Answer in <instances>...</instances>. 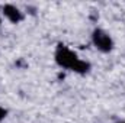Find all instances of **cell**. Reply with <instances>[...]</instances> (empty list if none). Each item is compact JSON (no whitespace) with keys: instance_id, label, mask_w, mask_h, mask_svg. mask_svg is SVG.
<instances>
[{"instance_id":"cell-1","label":"cell","mask_w":125,"mask_h":123,"mask_svg":"<svg viewBox=\"0 0 125 123\" xmlns=\"http://www.w3.org/2000/svg\"><path fill=\"white\" fill-rule=\"evenodd\" d=\"M54 58H55V62L60 67L71 70V71L79 72V74H86L90 70V64L89 62L80 60L76 52H73L71 49H68L64 45H58V48L55 49Z\"/></svg>"},{"instance_id":"cell-2","label":"cell","mask_w":125,"mask_h":123,"mask_svg":"<svg viewBox=\"0 0 125 123\" xmlns=\"http://www.w3.org/2000/svg\"><path fill=\"white\" fill-rule=\"evenodd\" d=\"M92 41L96 49H99L100 52H111L114 49V41L111 38L109 33L103 31V29H94L92 33Z\"/></svg>"},{"instance_id":"cell-3","label":"cell","mask_w":125,"mask_h":123,"mask_svg":"<svg viewBox=\"0 0 125 123\" xmlns=\"http://www.w3.org/2000/svg\"><path fill=\"white\" fill-rule=\"evenodd\" d=\"M3 13H4V16H6L12 23H19V22L23 19L22 12H21L16 6H13V4H4V6H3Z\"/></svg>"},{"instance_id":"cell-4","label":"cell","mask_w":125,"mask_h":123,"mask_svg":"<svg viewBox=\"0 0 125 123\" xmlns=\"http://www.w3.org/2000/svg\"><path fill=\"white\" fill-rule=\"evenodd\" d=\"M6 114H7V110H6L4 107H1V106H0V122L6 117Z\"/></svg>"},{"instance_id":"cell-5","label":"cell","mask_w":125,"mask_h":123,"mask_svg":"<svg viewBox=\"0 0 125 123\" xmlns=\"http://www.w3.org/2000/svg\"><path fill=\"white\" fill-rule=\"evenodd\" d=\"M0 25H1V16H0Z\"/></svg>"},{"instance_id":"cell-6","label":"cell","mask_w":125,"mask_h":123,"mask_svg":"<svg viewBox=\"0 0 125 123\" xmlns=\"http://www.w3.org/2000/svg\"><path fill=\"white\" fill-rule=\"evenodd\" d=\"M118 123H125V122H118Z\"/></svg>"}]
</instances>
